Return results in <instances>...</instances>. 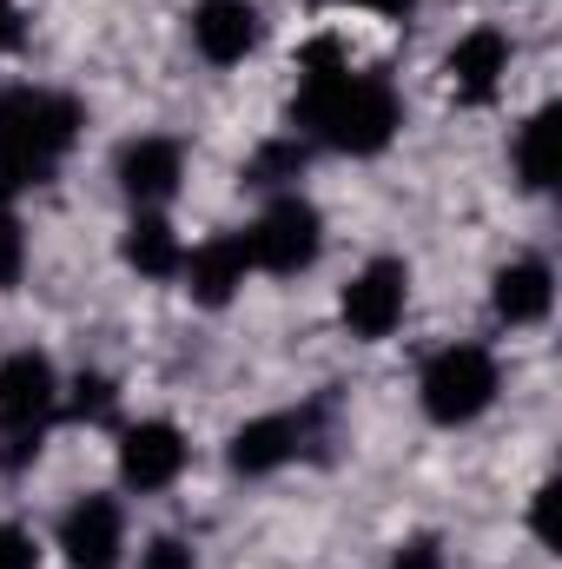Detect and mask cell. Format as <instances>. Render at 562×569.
I'll return each mask as SVG.
<instances>
[{"mask_svg": "<svg viewBox=\"0 0 562 569\" xmlns=\"http://www.w3.org/2000/svg\"><path fill=\"white\" fill-rule=\"evenodd\" d=\"M291 113H298V127L318 146L351 152V159L384 152V146L398 140V127H404V107H398L391 80L351 73V60L331 40H318L304 53V87H298V107Z\"/></svg>", "mask_w": 562, "mask_h": 569, "instance_id": "cell-1", "label": "cell"}, {"mask_svg": "<svg viewBox=\"0 0 562 569\" xmlns=\"http://www.w3.org/2000/svg\"><path fill=\"white\" fill-rule=\"evenodd\" d=\"M87 127V107L73 93H53V87H7L0 93V166L27 186L53 179V166L73 152Z\"/></svg>", "mask_w": 562, "mask_h": 569, "instance_id": "cell-2", "label": "cell"}, {"mask_svg": "<svg viewBox=\"0 0 562 569\" xmlns=\"http://www.w3.org/2000/svg\"><path fill=\"white\" fill-rule=\"evenodd\" d=\"M496 391H503V365H496L490 345H443L418 378L423 418L443 425V430L476 425V418L496 405Z\"/></svg>", "mask_w": 562, "mask_h": 569, "instance_id": "cell-3", "label": "cell"}, {"mask_svg": "<svg viewBox=\"0 0 562 569\" xmlns=\"http://www.w3.org/2000/svg\"><path fill=\"white\" fill-rule=\"evenodd\" d=\"M245 246H252V272L298 279V272H311V266L324 259V212H318L304 192H279V199L252 219Z\"/></svg>", "mask_w": 562, "mask_h": 569, "instance_id": "cell-4", "label": "cell"}, {"mask_svg": "<svg viewBox=\"0 0 562 569\" xmlns=\"http://www.w3.org/2000/svg\"><path fill=\"white\" fill-rule=\"evenodd\" d=\"M404 311H411V266H404V259H371L358 279L344 284V298H338L344 331L364 338V345L391 338V331L404 325Z\"/></svg>", "mask_w": 562, "mask_h": 569, "instance_id": "cell-5", "label": "cell"}, {"mask_svg": "<svg viewBox=\"0 0 562 569\" xmlns=\"http://www.w3.org/2000/svg\"><path fill=\"white\" fill-rule=\"evenodd\" d=\"M185 457H192V443H185V430L172 425V418H140V425L120 430V483L133 497L172 490L185 477Z\"/></svg>", "mask_w": 562, "mask_h": 569, "instance_id": "cell-6", "label": "cell"}, {"mask_svg": "<svg viewBox=\"0 0 562 569\" xmlns=\"http://www.w3.org/2000/svg\"><path fill=\"white\" fill-rule=\"evenodd\" d=\"M60 557H67V569H120V557H127V510H120V497L87 490L60 517Z\"/></svg>", "mask_w": 562, "mask_h": 569, "instance_id": "cell-7", "label": "cell"}, {"mask_svg": "<svg viewBox=\"0 0 562 569\" xmlns=\"http://www.w3.org/2000/svg\"><path fill=\"white\" fill-rule=\"evenodd\" d=\"M113 179H120V192L133 199V212H159V206L179 192V179H185V146L165 140V133H140V140L120 146Z\"/></svg>", "mask_w": 562, "mask_h": 569, "instance_id": "cell-8", "label": "cell"}, {"mask_svg": "<svg viewBox=\"0 0 562 569\" xmlns=\"http://www.w3.org/2000/svg\"><path fill=\"white\" fill-rule=\"evenodd\" d=\"M179 279L192 291V305L225 311V305L245 291V279H252V246H245V232H212L205 246H185Z\"/></svg>", "mask_w": 562, "mask_h": 569, "instance_id": "cell-9", "label": "cell"}, {"mask_svg": "<svg viewBox=\"0 0 562 569\" xmlns=\"http://www.w3.org/2000/svg\"><path fill=\"white\" fill-rule=\"evenodd\" d=\"M443 80H450V93H456L463 107L496 100L503 80H510V33H496V27H470V33L443 53Z\"/></svg>", "mask_w": 562, "mask_h": 569, "instance_id": "cell-10", "label": "cell"}, {"mask_svg": "<svg viewBox=\"0 0 562 569\" xmlns=\"http://www.w3.org/2000/svg\"><path fill=\"white\" fill-rule=\"evenodd\" d=\"M60 411V371L47 351L20 345L0 358V425H47Z\"/></svg>", "mask_w": 562, "mask_h": 569, "instance_id": "cell-11", "label": "cell"}, {"mask_svg": "<svg viewBox=\"0 0 562 569\" xmlns=\"http://www.w3.org/2000/svg\"><path fill=\"white\" fill-rule=\"evenodd\" d=\"M259 40H265V20H259L252 0H199L192 7V47H199V60L239 67V60L259 53Z\"/></svg>", "mask_w": 562, "mask_h": 569, "instance_id": "cell-12", "label": "cell"}, {"mask_svg": "<svg viewBox=\"0 0 562 569\" xmlns=\"http://www.w3.org/2000/svg\"><path fill=\"white\" fill-rule=\"evenodd\" d=\"M490 311H496L510 331H530V325H543V318L556 311V272H550V259L523 252V259L496 266V279H490Z\"/></svg>", "mask_w": 562, "mask_h": 569, "instance_id": "cell-13", "label": "cell"}, {"mask_svg": "<svg viewBox=\"0 0 562 569\" xmlns=\"http://www.w3.org/2000/svg\"><path fill=\"white\" fill-rule=\"evenodd\" d=\"M304 430H311V418H298V411H265V418L232 430L225 457H232L239 477H272V470H284L304 450Z\"/></svg>", "mask_w": 562, "mask_h": 569, "instance_id": "cell-14", "label": "cell"}, {"mask_svg": "<svg viewBox=\"0 0 562 569\" xmlns=\"http://www.w3.org/2000/svg\"><path fill=\"white\" fill-rule=\"evenodd\" d=\"M556 140H562V107L543 100V107L516 127V140H510L516 186H523V192H550V186H556Z\"/></svg>", "mask_w": 562, "mask_h": 569, "instance_id": "cell-15", "label": "cell"}, {"mask_svg": "<svg viewBox=\"0 0 562 569\" xmlns=\"http://www.w3.org/2000/svg\"><path fill=\"white\" fill-rule=\"evenodd\" d=\"M127 266L140 272V279H179V266H185V239H179V226L165 219V212H133V226H127Z\"/></svg>", "mask_w": 562, "mask_h": 569, "instance_id": "cell-16", "label": "cell"}, {"mask_svg": "<svg viewBox=\"0 0 562 569\" xmlns=\"http://www.w3.org/2000/svg\"><path fill=\"white\" fill-rule=\"evenodd\" d=\"M60 405H67L80 425H113V411H120V385L100 378V371H80L73 385H60Z\"/></svg>", "mask_w": 562, "mask_h": 569, "instance_id": "cell-17", "label": "cell"}, {"mask_svg": "<svg viewBox=\"0 0 562 569\" xmlns=\"http://www.w3.org/2000/svg\"><path fill=\"white\" fill-rule=\"evenodd\" d=\"M304 172V140H265L252 152V166H245V186H265V192H279Z\"/></svg>", "mask_w": 562, "mask_h": 569, "instance_id": "cell-18", "label": "cell"}, {"mask_svg": "<svg viewBox=\"0 0 562 569\" xmlns=\"http://www.w3.org/2000/svg\"><path fill=\"white\" fill-rule=\"evenodd\" d=\"M40 450H47V425H0V470H7V477L33 470Z\"/></svg>", "mask_w": 562, "mask_h": 569, "instance_id": "cell-19", "label": "cell"}, {"mask_svg": "<svg viewBox=\"0 0 562 569\" xmlns=\"http://www.w3.org/2000/svg\"><path fill=\"white\" fill-rule=\"evenodd\" d=\"M20 272H27V232L13 212H0V291H13Z\"/></svg>", "mask_w": 562, "mask_h": 569, "instance_id": "cell-20", "label": "cell"}, {"mask_svg": "<svg viewBox=\"0 0 562 569\" xmlns=\"http://www.w3.org/2000/svg\"><path fill=\"white\" fill-rule=\"evenodd\" d=\"M0 569H40V537L27 523H0Z\"/></svg>", "mask_w": 562, "mask_h": 569, "instance_id": "cell-21", "label": "cell"}, {"mask_svg": "<svg viewBox=\"0 0 562 569\" xmlns=\"http://www.w3.org/2000/svg\"><path fill=\"white\" fill-rule=\"evenodd\" d=\"M391 569H450V563H443V543L436 537H411V543L391 550Z\"/></svg>", "mask_w": 562, "mask_h": 569, "instance_id": "cell-22", "label": "cell"}, {"mask_svg": "<svg viewBox=\"0 0 562 569\" xmlns=\"http://www.w3.org/2000/svg\"><path fill=\"white\" fill-rule=\"evenodd\" d=\"M140 569H199V563H192V550L179 537H152L140 550Z\"/></svg>", "mask_w": 562, "mask_h": 569, "instance_id": "cell-23", "label": "cell"}, {"mask_svg": "<svg viewBox=\"0 0 562 569\" xmlns=\"http://www.w3.org/2000/svg\"><path fill=\"white\" fill-rule=\"evenodd\" d=\"M550 510H556V483H536V497H530V530H536V543H543V550L556 543V523H550Z\"/></svg>", "mask_w": 562, "mask_h": 569, "instance_id": "cell-24", "label": "cell"}, {"mask_svg": "<svg viewBox=\"0 0 562 569\" xmlns=\"http://www.w3.org/2000/svg\"><path fill=\"white\" fill-rule=\"evenodd\" d=\"M27 40V20H20V7L13 0H0V53H13Z\"/></svg>", "mask_w": 562, "mask_h": 569, "instance_id": "cell-25", "label": "cell"}, {"mask_svg": "<svg viewBox=\"0 0 562 569\" xmlns=\"http://www.w3.org/2000/svg\"><path fill=\"white\" fill-rule=\"evenodd\" d=\"M344 7H364V13H378V20H411V13H418V0H344Z\"/></svg>", "mask_w": 562, "mask_h": 569, "instance_id": "cell-26", "label": "cell"}, {"mask_svg": "<svg viewBox=\"0 0 562 569\" xmlns=\"http://www.w3.org/2000/svg\"><path fill=\"white\" fill-rule=\"evenodd\" d=\"M13 199H20V179H13V172L0 166V212H13Z\"/></svg>", "mask_w": 562, "mask_h": 569, "instance_id": "cell-27", "label": "cell"}]
</instances>
